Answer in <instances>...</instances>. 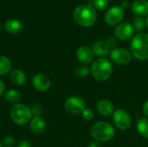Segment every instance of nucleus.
Returning <instances> with one entry per match:
<instances>
[{
    "instance_id": "nucleus-1",
    "label": "nucleus",
    "mask_w": 148,
    "mask_h": 147,
    "mask_svg": "<svg viewBox=\"0 0 148 147\" xmlns=\"http://www.w3.org/2000/svg\"><path fill=\"white\" fill-rule=\"evenodd\" d=\"M75 22L82 27H91L97 19V12L95 9L88 4H82L75 9L73 12Z\"/></svg>"
},
{
    "instance_id": "nucleus-2",
    "label": "nucleus",
    "mask_w": 148,
    "mask_h": 147,
    "mask_svg": "<svg viewBox=\"0 0 148 147\" xmlns=\"http://www.w3.org/2000/svg\"><path fill=\"white\" fill-rule=\"evenodd\" d=\"M130 50L136 59L140 61L148 60V34L140 32L135 35L132 39Z\"/></svg>"
},
{
    "instance_id": "nucleus-3",
    "label": "nucleus",
    "mask_w": 148,
    "mask_h": 147,
    "mask_svg": "<svg viewBox=\"0 0 148 147\" xmlns=\"http://www.w3.org/2000/svg\"><path fill=\"white\" fill-rule=\"evenodd\" d=\"M91 73L96 81H105L108 80L113 74V65L109 60L100 57L93 62Z\"/></svg>"
},
{
    "instance_id": "nucleus-4",
    "label": "nucleus",
    "mask_w": 148,
    "mask_h": 147,
    "mask_svg": "<svg viewBox=\"0 0 148 147\" xmlns=\"http://www.w3.org/2000/svg\"><path fill=\"white\" fill-rule=\"evenodd\" d=\"M91 136L98 142H107L111 140L115 134L113 126L106 121H98L91 128Z\"/></svg>"
},
{
    "instance_id": "nucleus-5",
    "label": "nucleus",
    "mask_w": 148,
    "mask_h": 147,
    "mask_svg": "<svg viewBox=\"0 0 148 147\" xmlns=\"http://www.w3.org/2000/svg\"><path fill=\"white\" fill-rule=\"evenodd\" d=\"M32 111L23 104H16L10 108V118L17 125H25L31 120Z\"/></svg>"
},
{
    "instance_id": "nucleus-6",
    "label": "nucleus",
    "mask_w": 148,
    "mask_h": 147,
    "mask_svg": "<svg viewBox=\"0 0 148 147\" xmlns=\"http://www.w3.org/2000/svg\"><path fill=\"white\" fill-rule=\"evenodd\" d=\"M110 58L112 62H114L117 65L123 66L127 65L131 62L133 59V55L131 51L124 48H117L110 51Z\"/></svg>"
},
{
    "instance_id": "nucleus-7",
    "label": "nucleus",
    "mask_w": 148,
    "mask_h": 147,
    "mask_svg": "<svg viewBox=\"0 0 148 147\" xmlns=\"http://www.w3.org/2000/svg\"><path fill=\"white\" fill-rule=\"evenodd\" d=\"M113 121L114 126L120 130H127L131 126V117L124 109H118L113 113Z\"/></svg>"
},
{
    "instance_id": "nucleus-8",
    "label": "nucleus",
    "mask_w": 148,
    "mask_h": 147,
    "mask_svg": "<svg viewBox=\"0 0 148 147\" xmlns=\"http://www.w3.org/2000/svg\"><path fill=\"white\" fill-rule=\"evenodd\" d=\"M65 109L73 114H78L82 113L85 107V101L83 99L78 96H70L65 101Z\"/></svg>"
},
{
    "instance_id": "nucleus-9",
    "label": "nucleus",
    "mask_w": 148,
    "mask_h": 147,
    "mask_svg": "<svg viewBox=\"0 0 148 147\" xmlns=\"http://www.w3.org/2000/svg\"><path fill=\"white\" fill-rule=\"evenodd\" d=\"M104 18L108 25H117L124 18V10L120 6H114L106 12Z\"/></svg>"
},
{
    "instance_id": "nucleus-10",
    "label": "nucleus",
    "mask_w": 148,
    "mask_h": 147,
    "mask_svg": "<svg viewBox=\"0 0 148 147\" xmlns=\"http://www.w3.org/2000/svg\"><path fill=\"white\" fill-rule=\"evenodd\" d=\"M134 29L133 25L128 23H123L119 24L114 29V36L120 41H127L130 39L134 35Z\"/></svg>"
},
{
    "instance_id": "nucleus-11",
    "label": "nucleus",
    "mask_w": 148,
    "mask_h": 147,
    "mask_svg": "<svg viewBox=\"0 0 148 147\" xmlns=\"http://www.w3.org/2000/svg\"><path fill=\"white\" fill-rule=\"evenodd\" d=\"M31 81H32L33 87L36 90L41 91V92L47 91L50 88V85H51L49 78L43 74H37L34 75Z\"/></svg>"
},
{
    "instance_id": "nucleus-12",
    "label": "nucleus",
    "mask_w": 148,
    "mask_h": 147,
    "mask_svg": "<svg viewBox=\"0 0 148 147\" xmlns=\"http://www.w3.org/2000/svg\"><path fill=\"white\" fill-rule=\"evenodd\" d=\"M94 53L92 49L87 46H81L76 50V58L83 64H88L93 62Z\"/></svg>"
},
{
    "instance_id": "nucleus-13",
    "label": "nucleus",
    "mask_w": 148,
    "mask_h": 147,
    "mask_svg": "<svg viewBox=\"0 0 148 147\" xmlns=\"http://www.w3.org/2000/svg\"><path fill=\"white\" fill-rule=\"evenodd\" d=\"M96 109L98 113L102 116H109L114 113V104L108 100H101L96 105Z\"/></svg>"
},
{
    "instance_id": "nucleus-14",
    "label": "nucleus",
    "mask_w": 148,
    "mask_h": 147,
    "mask_svg": "<svg viewBox=\"0 0 148 147\" xmlns=\"http://www.w3.org/2000/svg\"><path fill=\"white\" fill-rule=\"evenodd\" d=\"M131 10L134 14L138 16H143L148 15L147 0H136L132 3Z\"/></svg>"
},
{
    "instance_id": "nucleus-15",
    "label": "nucleus",
    "mask_w": 148,
    "mask_h": 147,
    "mask_svg": "<svg viewBox=\"0 0 148 147\" xmlns=\"http://www.w3.org/2000/svg\"><path fill=\"white\" fill-rule=\"evenodd\" d=\"M91 49H92L94 55H95L97 56H105L108 54H109L110 50H111V49L109 48V46L108 45L106 41H102V40L95 42L92 45Z\"/></svg>"
},
{
    "instance_id": "nucleus-16",
    "label": "nucleus",
    "mask_w": 148,
    "mask_h": 147,
    "mask_svg": "<svg viewBox=\"0 0 148 147\" xmlns=\"http://www.w3.org/2000/svg\"><path fill=\"white\" fill-rule=\"evenodd\" d=\"M4 28L7 32L10 34H18L23 29V23L16 19H9L5 24Z\"/></svg>"
},
{
    "instance_id": "nucleus-17",
    "label": "nucleus",
    "mask_w": 148,
    "mask_h": 147,
    "mask_svg": "<svg viewBox=\"0 0 148 147\" xmlns=\"http://www.w3.org/2000/svg\"><path fill=\"white\" fill-rule=\"evenodd\" d=\"M10 80L13 84L16 86H21L26 82L27 76L24 74V72H23L22 70L13 69L10 74Z\"/></svg>"
},
{
    "instance_id": "nucleus-18",
    "label": "nucleus",
    "mask_w": 148,
    "mask_h": 147,
    "mask_svg": "<svg viewBox=\"0 0 148 147\" xmlns=\"http://www.w3.org/2000/svg\"><path fill=\"white\" fill-rule=\"evenodd\" d=\"M46 126V124L42 119H41L38 116H36L31 119L30 120V130L34 133H41L44 131Z\"/></svg>"
},
{
    "instance_id": "nucleus-19",
    "label": "nucleus",
    "mask_w": 148,
    "mask_h": 147,
    "mask_svg": "<svg viewBox=\"0 0 148 147\" xmlns=\"http://www.w3.org/2000/svg\"><path fill=\"white\" fill-rule=\"evenodd\" d=\"M137 131L143 138L148 139V119L141 118L137 121Z\"/></svg>"
},
{
    "instance_id": "nucleus-20",
    "label": "nucleus",
    "mask_w": 148,
    "mask_h": 147,
    "mask_svg": "<svg viewBox=\"0 0 148 147\" xmlns=\"http://www.w3.org/2000/svg\"><path fill=\"white\" fill-rule=\"evenodd\" d=\"M4 98L10 103H17L21 100V94L16 89H10L6 91Z\"/></svg>"
},
{
    "instance_id": "nucleus-21",
    "label": "nucleus",
    "mask_w": 148,
    "mask_h": 147,
    "mask_svg": "<svg viewBox=\"0 0 148 147\" xmlns=\"http://www.w3.org/2000/svg\"><path fill=\"white\" fill-rule=\"evenodd\" d=\"M11 68L10 59L4 55H0V75H5Z\"/></svg>"
},
{
    "instance_id": "nucleus-22",
    "label": "nucleus",
    "mask_w": 148,
    "mask_h": 147,
    "mask_svg": "<svg viewBox=\"0 0 148 147\" xmlns=\"http://www.w3.org/2000/svg\"><path fill=\"white\" fill-rule=\"evenodd\" d=\"M90 73V69L88 67L85 66V65H82V66H79L75 68V74L77 77H80V78H83V77H86L89 75Z\"/></svg>"
},
{
    "instance_id": "nucleus-23",
    "label": "nucleus",
    "mask_w": 148,
    "mask_h": 147,
    "mask_svg": "<svg viewBox=\"0 0 148 147\" xmlns=\"http://www.w3.org/2000/svg\"><path fill=\"white\" fill-rule=\"evenodd\" d=\"M132 25H133V28L135 31L140 32L144 29V27L146 25V21L141 16H138L137 18H135L134 20Z\"/></svg>"
},
{
    "instance_id": "nucleus-24",
    "label": "nucleus",
    "mask_w": 148,
    "mask_h": 147,
    "mask_svg": "<svg viewBox=\"0 0 148 147\" xmlns=\"http://www.w3.org/2000/svg\"><path fill=\"white\" fill-rule=\"evenodd\" d=\"M93 3H94L95 8L100 10H103L108 6L109 0H94Z\"/></svg>"
},
{
    "instance_id": "nucleus-25",
    "label": "nucleus",
    "mask_w": 148,
    "mask_h": 147,
    "mask_svg": "<svg viewBox=\"0 0 148 147\" xmlns=\"http://www.w3.org/2000/svg\"><path fill=\"white\" fill-rule=\"evenodd\" d=\"M82 118L85 120H91L94 116H95V113L93 112L92 109L90 108H85L82 113Z\"/></svg>"
},
{
    "instance_id": "nucleus-26",
    "label": "nucleus",
    "mask_w": 148,
    "mask_h": 147,
    "mask_svg": "<svg viewBox=\"0 0 148 147\" xmlns=\"http://www.w3.org/2000/svg\"><path fill=\"white\" fill-rule=\"evenodd\" d=\"M14 144H15L14 139L12 137H10V136H8V137L3 139L2 145L4 147H12L14 146Z\"/></svg>"
},
{
    "instance_id": "nucleus-27",
    "label": "nucleus",
    "mask_w": 148,
    "mask_h": 147,
    "mask_svg": "<svg viewBox=\"0 0 148 147\" xmlns=\"http://www.w3.org/2000/svg\"><path fill=\"white\" fill-rule=\"evenodd\" d=\"M106 42L108 43V45L109 46V48L112 49H115V47H116V45H117V40H116V38L115 37H114V36H108V38H107V40H106Z\"/></svg>"
},
{
    "instance_id": "nucleus-28",
    "label": "nucleus",
    "mask_w": 148,
    "mask_h": 147,
    "mask_svg": "<svg viewBox=\"0 0 148 147\" xmlns=\"http://www.w3.org/2000/svg\"><path fill=\"white\" fill-rule=\"evenodd\" d=\"M142 111H143V114L146 116V118L148 119V100L144 103L142 107Z\"/></svg>"
},
{
    "instance_id": "nucleus-29",
    "label": "nucleus",
    "mask_w": 148,
    "mask_h": 147,
    "mask_svg": "<svg viewBox=\"0 0 148 147\" xmlns=\"http://www.w3.org/2000/svg\"><path fill=\"white\" fill-rule=\"evenodd\" d=\"M17 147H31V144L28 140H23V141L19 143Z\"/></svg>"
},
{
    "instance_id": "nucleus-30",
    "label": "nucleus",
    "mask_w": 148,
    "mask_h": 147,
    "mask_svg": "<svg viewBox=\"0 0 148 147\" xmlns=\"http://www.w3.org/2000/svg\"><path fill=\"white\" fill-rule=\"evenodd\" d=\"M88 147H101V146L98 141H94V142H91L89 144Z\"/></svg>"
},
{
    "instance_id": "nucleus-31",
    "label": "nucleus",
    "mask_w": 148,
    "mask_h": 147,
    "mask_svg": "<svg viewBox=\"0 0 148 147\" xmlns=\"http://www.w3.org/2000/svg\"><path fill=\"white\" fill-rule=\"evenodd\" d=\"M3 92H4V84L3 81L0 79V96L3 94Z\"/></svg>"
},
{
    "instance_id": "nucleus-32",
    "label": "nucleus",
    "mask_w": 148,
    "mask_h": 147,
    "mask_svg": "<svg viewBox=\"0 0 148 147\" xmlns=\"http://www.w3.org/2000/svg\"><path fill=\"white\" fill-rule=\"evenodd\" d=\"M128 4H129L128 1H127V0H124V1L121 2V8L124 10V9H126V8L128 7Z\"/></svg>"
},
{
    "instance_id": "nucleus-33",
    "label": "nucleus",
    "mask_w": 148,
    "mask_h": 147,
    "mask_svg": "<svg viewBox=\"0 0 148 147\" xmlns=\"http://www.w3.org/2000/svg\"><path fill=\"white\" fill-rule=\"evenodd\" d=\"M146 25H147V27L148 28V16L147 17V19H146Z\"/></svg>"
},
{
    "instance_id": "nucleus-34",
    "label": "nucleus",
    "mask_w": 148,
    "mask_h": 147,
    "mask_svg": "<svg viewBox=\"0 0 148 147\" xmlns=\"http://www.w3.org/2000/svg\"><path fill=\"white\" fill-rule=\"evenodd\" d=\"M0 147H3V145H2V143L0 142Z\"/></svg>"
}]
</instances>
